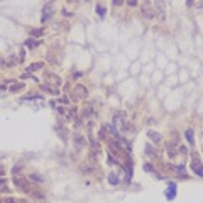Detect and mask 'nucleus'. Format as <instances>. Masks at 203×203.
I'll return each mask as SVG.
<instances>
[{
  "label": "nucleus",
  "mask_w": 203,
  "mask_h": 203,
  "mask_svg": "<svg viewBox=\"0 0 203 203\" xmlns=\"http://www.w3.org/2000/svg\"><path fill=\"white\" fill-rule=\"evenodd\" d=\"M191 169L197 173V176L203 178V166H201V161H200V158H198L197 154H195L193 159H191Z\"/></svg>",
  "instance_id": "nucleus-1"
},
{
  "label": "nucleus",
  "mask_w": 203,
  "mask_h": 203,
  "mask_svg": "<svg viewBox=\"0 0 203 203\" xmlns=\"http://www.w3.org/2000/svg\"><path fill=\"white\" fill-rule=\"evenodd\" d=\"M15 184H17V186H19L22 191H25V193H29V191L32 190V188H31V183H29L25 178H15Z\"/></svg>",
  "instance_id": "nucleus-2"
},
{
  "label": "nucleus",
  "mask_w": 203,
  "mask_h": 203,
  "mask_svg": "<svg viewBox=\"0 0 203 203\" xmlns=\"http://www.w3.org/2000/svg\"><path fill=\"white\" fill-rule=\"evenodd\" d=\"M124 117H125L124 112H117V114L114 115V124H122V122H124Z\"/></svg>",
  "instance_id": "nucleus-3"
},
{
  "label": "nucleus",
  "mask_w": 203,
  "mask_h": 203,
  "mask_svg": "<svg viewBox=\"0 0 203 203\" xmlns=\"http://www.w3.org/2000/svg\"><path fill=\"white\" fill-rule=\"evenodd\" d=\"M51 12H53V5L46 7L44 9V15H42V22H46L48 19H51Z\"/></svg>",
  "instance_id": "nucleus-4"
},
{
  "label": "nucleus",
  "mask_w": 203,
  "mask_h": 203,
  "mask_svg": "<svg viewBox=\"0 0 203 203\" xmlns=\"http://www.w3.org/2000/svg\"><path fill=\"white\" fill-rule=\"evenodd\" d=\"M22 88H24V83H14V85H10V92H12V93L20 92Z\"/></svg>",
  "instance_id": "nucleus-5"
},
{
  "label": "nucleus",
  "mask_w": 203,
  "mask_h": 203,
  "mask_svg": "<svg viewBox=\"0 0 203 203\" xmlns=\"http://www.w3.org/2000/svg\"><path fill=\"white\" fill-rule=\"evenodd\" d=\"M53 80V81H51V83H54V85H61V78H59V76H56V75H46V80Z\"/></svg>",
  "instance_id": "nucleus-6"
},
{
  "label": "nucleus",
  "mask_w": 203,
  "mask_h": 203,
  "mask_svg": "<svg viewBox=\"0 0 203 203\" xmlns=\"http://www.w3.org/2000/svg\"><path fill=\"white\" fill-rule=\"evenodd\" d=\"M31 197L34 198V200H44V193H42V191H32L31 193Z\"/></svg>",
  "instance_id": "nucleus-7"
},
{
  "label": "nucleus",
  "mask_w": 203,
  "mask_h": 203,
  "mask_svg": "<svg viewBox=\"0 0 203 203\" xmlns=\"http://www.w3.org/2000/svg\"><path fill=\"white\" fill-rule=\"evenodd\" d=\"M75 90H76V92H78L81 97H85L86 93H88V90H86L85 86H81V85H76V86H75Z\"/></svg>",
  "instance_id": "nucleus-8"
},
{
  "label": "nucleus",
  "mask_w": 203,
  "mask_h": 203,
  "mask_svg": "<svg viewBox=\"0 0 203 203\" xmlns=\"http://www.w3.org/2000/svg\"><path fill=\"white\" fill-rule=\"evenodd\" d=\"M169 186H171V191H168V193H166V197L169 198V200H173V198H175V188H176V184L175 183H169Z\"/></svg>",
  "instance_id": "nucleus-9"
},
{
  "label": "nucleus",
  "mask_w": 203,
  "mask_h": 203,
  "mask_svg": "<svg viewBox=\"0 0 203 203\" xmlns=\"http://www.w3.org/2000/svg\"><path fill=\"white\" fill-rule=\"evenodd\" d=\"M42 68V63H32L31 66L27 68V71H37V70H41Z\"/></svg>",
  "instance_id": "nucleus-10"
},
{
  "label": "nucleus",
  "mask_w": 203,
  "mask_h": 203,
  "mask_svg": "<svg viewBox=\"0 0 203 203\" xmlns=\"http://www.w3.org/2000/svg\"><path fill=\"white\" fill-rule=\"evenodd\" d=\"M184 136H186V139H188V142H190V144H193V130H191V129H188L186 130V132H184Z\"/></svg>",
  "instance_id": "nucleus-11"
},
{
  "label": "nucleus",
  "mask_w": 203,
  "mask_h": 203,
  "mask_svg": "<svg viewBox=\"0 0 203 203\" xmlns=\"http://www.w3.org/2000/svg\"><path fill=\"white\" fill-rule=\"evenodd\" d=\"M108 183H110V184H117V183H119L117 175H114V173H112V175H108Z\"/></svg>",
  "instance_id": "nucleus-12"
},
{
  "label": "nucleus",
  "mask_w": 203,
  "mask_h": 203,
  "mask_svg": "<svg viewBox=\"0 0 203 203\" xmlns=\"http://www.w3.org/2000/svg\"><path fill=\"white\" fill-rule=\"evenodd\" d=\"M75 142L78 144V146H85V139H83L80 134H76V136H75Z\"/></svg>",
  "instance_id": "nucleus-13"
},
{
  "label": "nucleus",
  "mask_w": 203,
  "mask_h": 203,
  "mask_svg": "<svg viewBox=\"0 0 203 203\" xmlns=\"http://www.w3.org/2000/svg\"><path fill=\"white\" fill-rule=\"evenodd\" d=\"M42 90H44V92H51L53 95H58V90L56 88H51L49 85H42Z\"/></svg>",
  "instance_id": "nucleus-14"
},
{
  "label": "nucleus",
  "mask_w": 203,
  "mask_h": 203,
  "mask_svg": "<svg viewBox=\"0 0 203 203\" xmlns=\"http://www.w3.org/2000/svg\"><path fill=\"white\" fill-rule=\"evenodd\" d=\"M149 137H151V140H154V142H159V140H161V137H159L158 132H149Z\"/></svg>",
  "instance_id": "nucleus-15"
},
{
  "label": "nucleus",
  "mask_w": 203,
  "mask_h": 203,
  "mask_svg": "<svg viewBox=\"0 0 203 203\" xmlns=\"http://www.w3.org/2000/svg\"><path fill=\"white\" fill-rule=\"evenodd\" d=\"M25 44L29 46V48H36V46L39 44V41H36V39H27V42Z\"/></svg>",
  "instance_id": "nucleus-16"
},
{
  "label": "nucleus",
  "mask_w": 203,
  "mask_h": 203,
  "mask_svg": "<svg viewBox=\"0 0 203 203\" xmlns=\"http://www.w3.org/2000/svg\"><path fill=\"white\" fill-rule=\"evenodd\" d=\"M97 12H98V15H100V17H103V15H105V9H103V7H100V5L97 7Z\"/></svg>",
  "instance_id": "nucleus-17"
},
{
  "label": "nucleus",
  "mask_w": 203,
  "mask_h": 203,
  "mask_svg": "<svg viewBox=\"0 0 203 203\" xmlns=\"http://www.w3.org/2000/svg\"><path fill=\"white\" fill-rule=\"evenodd\" d=\"M31 179H36V181H39V183H42V181H44L39 175H31Z\"/></svg>",
  "instance_id": "nucleus-18"
},
{
  "label": "nucleus",
  "mask_w": 203,
  "mask_h": 203,
  "mask_svg": "<svg viewBox=\"0 0 203 203\" xmlns=\"http://www.w3.org/2000/svg\"><path fill=\"white\" fill-rule=\"evenodd\" d=\"M112 3H114V7H119L124 3V0H112Z\"/></svg>",
  "instance_id": "nucleus-19"
},
{
  "label": "nucleus",
  "mask_w": 203,
  "mask_h": 203,
  "mask_svg": "<svg viewBox=\"0 0 203 203\" xmlns=\"http://www.w3.org/2000/svg\"><path fill=\"white\" fill-rule=\"evenodd\" d=\"M127 3H129L130 7H136L137 5V0H127Z\"/></svg>",
  "instance_id": "nucleus-20"
},
{
  "label": "nucleus",
  "mask_w": 203,
  "mask_h": 203,
  "mask_svg": "<svg viewBox=\"0 0 203 203\" xmlns=\"http://www.w3.org/2000/svg\"><path fill=\"white\" fill-rule=\"evenodd\" d=\"M32 34H34V36H39V34H42V31H41V29H39V31H32Z\"/></svg>",
  "instance_id": "nucleus-21"
},
{
  "label": "nucleus",
  "mask_w": 203,
  "mask_h": 203,
  "mask_svg": "<svg viewBox=\"0 0 203 203\" xmlns=\"http://www.w3.org/2000/svg\"><path fill=\"white\" fill-rule=\"evenodd\" d=\"M191 3H193V0H188V5H191Z\"/></svg>",
  "instance_id": "nucleus-22"
},
{
  "label": "nucleus",
  "mask_w": 203,
  "mask_h": 203,
  "mask_svg": "<svg viewBox=\"0 0 203 203\" xmlns=\"http://www.w3.org/2000/svg\"><path fill=\"white\" fill-rule=\"evenodd\" d=\"M2 183H3V179H0V184H2Z\"/></svg>",
  "instance_id": "nucleus-23"
},
{
  "label": "nucleus",
  "mask_w": 203,
  "mask_h": 203,
  "mask_svg": "<svg viewBox=\"0 0 203 203\" xmlns=\"http://www.w3.org/2000/svg\"><path fill=\"white\" fill-rule=\"evenodd\" d=\"M86 2H90V0H86Z\"/></svg>",
  "instance_id": "nucleus-24"
}]
</instances>
